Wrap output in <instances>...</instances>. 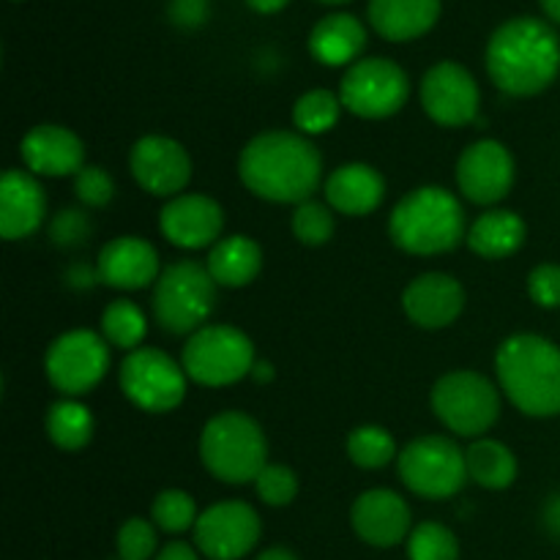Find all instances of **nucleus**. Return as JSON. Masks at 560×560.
<instances>
[{
    "label": "nucleus",
    "mask_w": 560,
    "mask_h": 560,
    "mask_svg": "<svg viewBox=\"0 0 560 560\" xmlns=\"http://www.w3.org/2000/svg\"><path fill=\"white\" fill-rule=\"evenodd\" d=\"M241 184L255 197L277 206H301L323 184V156L299 131H262L238 156Z\"/></svg>",
    "instance_id": "1"
},
{
    "label": "nucleus",
    "mask_w": 560,
    "mask_h": 560,
    "mask_svg": "<svg viewBox=\"0 0 560 560\" xmlns=\"http://www.w3.org/2000/svg\"><path fill=\"white\" fill-rule=\"evenodd\" d=\"M487 74L506 96L528 98L560 74V36L536 16H514L487 44Z\"/></svg>",
    "instance_id": "2"
},
{
    "label": "nucleus",
    "mask_w": 560,
    "mask_h": 560,
    "mask_svg": "<svg viewBox=\"0 0 560 560\" xmlns=\"http://www.w3.org/2000/svg\"><path fill=\"white\" fill-rule=\"evenodd\" d=\"M498 386L530 419L560 416V348L539 334H514L495 353Z\"/></svg>",
    "instance_id": "3"
},
{
    "label": "nucleus",
    "mask_w": 560,
    "mask_h": 560,
    "mask_svg": "<svg viewBox=\"0 0 560 560\" xmlns=\"http://www.w3.org/2000/svg\"><path fill=\"white\" fill-rule=\"evenodd\" d=\"M388 235L394 246L408 255H446L468 238L465 208L459 197L443 186H419L394 206Z\"/></svg>",
    "instance_id": "4"
},
{
    "label": "nucleus",
    "mask_w": 560,
    "mask_h": 560,
    "mask_svg": "<svg viewBox=\"0 0 560 560\" xmlns=\"http://www.w3.org/2000/svg\"><path fill=\"white\" fill-rule=\"evenodd\" d=\"M200 459L217 481L255 485L260 470L268 465L266 432L249 413L224 410L202 427Z\"/></svg>",
    "instance_id": "5"
},
{
    "label": "nucleus",
    "mask_w": 560,
    "mask_h": 560,
    "mask_svg": "<svg viewBox=\"0 0 560 560\" xmlns=\"http://www.w3.org/2000/svg\"><path fill=\"white\" fill-rule=\"evenodd\" d=\"M217 288L208 268L197 260L170 262L153 284V317L173 337H191L211 317Z\"/></svg>",
    "instance_id": "6"
},
{
    "label": "nucleus",
    "mask_w": 560,
    "mask_h": 560,
    "mask_svg": "<svg viewBox=\"0 0 560 560\" xmlns=\"http://www.w3.org/2000/svg\"><path fill=\"white\" fill-rule=\"evenodd\" d=\"M432 413L459 438L487 435L501 416V388L474 370H454L432 386Z\"/></svg>",
    "instance_id": "7"
},
{
    "label": "nucleus",
    "mask_w": 560,
    "mask_h": 560,
    "mask_svg": "<svg viewBox=\"0 0 560 560\" xmlns=\"http://www.w3.org/2000/svg\"><path fill=\"white\" fill-rule=\"evenodd\" d=\"M255 345L241 328L228 323H213L202 326L191 334L180 353V366L189 375V381L200 386L219 388L233 386L252 375L255 366Z\"/></svg>",
    "instance_id": "8"
},
{
    "label": "nucleus",
    "mask_w": 560,
    "mask_h": 560,
    "mask_svg": "<svg viewBox=\"0 0 560 560\" xmlns=\"http://www.w3.org/2000/svg\"><path fill=\"white\" fill-rule=\"evenodd\" d=\"M397 470L402 485L427 501L454 498L468 481L465 452L446 435H424L399 452Z\"/></svg>",
    "instance_id": "9"
},
{
    "label": "nucleus",
    "mask_w": 560,
    "mask_h": 560,
    "mask_svg": "<svg viewBox=\"0 0 560 560\" xmlns=\"http://www.w3.org/2000/svg\"><path fill=\"white\" fill-rule=\"evenodd\" d=\"M339 98H342V107L350 109L355 118H392L408 104L410 80L402 66L388 58L355 60L339 82Z\"/></svg>",
    "instance_id": "10"
},
{
    "label": "nucleus",
    "mask_w": 560,
    "mask_h": 560,
    "mask_svg": "<svg viewBox=\"0 0 560 560\" xmlns=\"http://www.w3.org/2000/svg\"><path fill=\"white\" fill-rule=\"evenodd\" d=\"M109 370V345L102 334L74 328L55 339L44 355L49 386L63 397H82L104 381Z\"/></svg>",
    "instance_id": "11"
},
{
    "label": "nucleus",
    "mask_w": 560,
    "mask_h": 560,
    "mask_svg": "<svg viewBox=\"0 0 560 560\" xmlns=\"http://www.w3.org/2000/svg\"><path fill=\"white\" fill-rule=\"evenodd\" d=\"M186 372L164 350L137 348L126 353L118 383L124 397L145 413H167L186 397Z\"/></svg>",
    "instance_id": "12"
},
{
    "label": "nucleus",
    "mask_w": 560,
    "mask_h": 560,
    "mask_svg": "<svg viewBox=\"0 0 560 560\" xmlns=\"http://www.w3.org/2000/svg\"><path fill=\"white\" fill-rule=\"evenodd\" d=\"M262 536L260 514L244 501H222L200 512L195 545L208 560H241L249 556Z\"/></svg>",
    "instance_id": "13"
},
{
    "label": "nucleus",
    "mask_w": 560,
    "mask_h": 560,
    "mask_svg": "<svg viewBox=\"0 0 560 560\" xmlns=\"http://www.w3.org/2000/svg\"><path fill=\"white\" fill-rule=\"evenodd\" d=\"M421 107L435 124L457 129L479 118L481 93L479 82L465 66L441 60L424 74L419 88Z\"/></svg>",
    "instance_id": "14"
},
{
    "label": "nucleus",
    "mask_w": 560,
    "mask_h": 560,
    "mask_svg": "<svg viewBox=\"0 0 560 560\" xmlns=\"http://www.w3.org/2000/svg\"><path fill=\"white\" fill-rule=\"evenodd\" d=\"M129 167L140 189L153 197H178L191 180L189 151L173 137L145 135L131 145Z\"/></svg>",
    "instance_id": "15"
},
{
    "label": "nucleus",
    "mask_w": 560,
    "mask_h": 560,
    "mask_svg": "<svg viewBox=\"0 0 560 560\" xmlns=\"http://www.w3.org/2000/svg\"><path fill=\"white\" fill-rule=\"evenodd\" d=\"M457 186L474 206H495L514 186V159L498 140H476L459 153Z\"/></svg>",
    "instance_id": "16"
},
{
    "label": "nucleus",
    "mask_w": 560,
    "mask_h": 560,
    "mask_svg": "<svg viewBox=\"0 0 560 560\" xmlns=\"http://www.w3.org/2000/svg\"><path fill=\"white\" fill-rule=\"evenodd\" d=\"M159 230L178 249H206L222 238L224 211L208 195H178L164 202L159 213Z\"/></svg>",
    "instance_id": "17"
},
{
    "label": "nucleus",
    "mask_w": 560,
    "mask_h": 560,
    "mask_svg": "<svg viewBox=\"0 0 560 560\" xmlns=\"http://www.w3.org/2000/svg\"><path fill=\"white\" fill-rule=\"evenodd\" d=\"M350 525L361 541L377 550H388L408 541L413 517L408 501L394 490H366L353 501Z\"/></svg>",
    "instance_id": "18"
},
{
    "label": "nucleus",
    "mask_w": 560,
    "mask_h": 560,
    "mask_svg": "<svg viewBox=\"0 0 560 560\" xmlns=\"http://www.w3.org/2000/svg\"><path fill=\"white\" fill-rule=\"evenodd\" d=\"M96 273L98 282L113 290H145L162 273L156 246L140 235H118L98 252Z\"/></svg>",
    "instance_id": "19"
},
{
    "label": "nucleus",
    "mask_w": 560,
    "mask_h": 560,
    "mask_svg": "<svg viewBox=\"0 0 560 560\" xmlns=\"http://www.w3.org/2000/svg\"><path fill=\"white\" fill-rule=\"evenodd\" d=\"M22 162L36 178H66L85 167V142L58 124L33 126L20 142Z\"/></svg>",
    "instance_id": "20"
},
{
    "label": "nucleus",
    "mask_w": 560,
    "mask_h": 560,
    "mask_svg": "<svg viewBox=\"0 0 560 560\" xmlns=\"http://www.w3.org/2000/svg\"><path fill=\"white\" fill-rule=\"evenodd\" d=\"M402 310L410 323L438 331L446 328L463 315L465 310V290L452 273L430 271L410 279L402 293Z\"/></svg>",
    "instance_id": "21"
},
{
    "label": "nucleus",
    "mask_w": 560,
    "mask_h": 560,
    "mask_svg": "<svg viewBox=\"0 0 560 560\" xmlns=\"http://www.w3.org/2000/svg\"><path fill=\"white\" fill-rule=\"evenodd\" d=\"M47 217V197L33 173L5 170L0 178V235L22 241L36 233Z\"/></svg>",
    "instance_id": "22"
},
{
    "label": "nucleus",
    "mask_w": 560,
    "mask_h": 560,
    "mask_svg": "<svg viewBox=\"0 0 560 560\" xmlns=\"http://www.w3.org/2000/svg\"><path fill=\"white\" fill-rule=\"evenodd\" d=\"M326 202L345 217H366L377 211L386 197V180L372 164L350 162L334 170L323 184Z\"/></svg>",
    "instance_id": "23"
},
{
    "label": "nucleus",
    "mask_w": 560,
    "mask_h": 560,
    "mask_svg": "<svg viewBox=\"0 0 560 560\" xmlns=\"http://www.w3.org/2000/svg\"><path fill=\"white\" fill-rule=\"evenodd\" d=\"M441 0H370V22L388 42H410L435 27Z\"/></svg>",
    "instance_id": "24"
},
{
    "label": "nucleus",
    "mask_w": 560,
    "mask_h": 560,
    "mask_svg": "<svg viewBox=\"0 0 560 560\" xmlns=\"http://www.w3.org/2000/svg\"><path fill=\"white\" fill-rule=\"evenodd\" d=\"M366 47V27L353 14H328L312 27L310 52L323 66H353Z\"/></svg>",
    "instance_id": "25"
},
{
    "label": "nucleus",
    "mask_w": 560,
    "mask_h": 560,
    "mask_svg": "<svg viewBox=\"0 0 560 560\" xmlns=\"http://www.w3.org/2000/svg\"><path fill=\"white\" fill-rule=\"evenodd\" d=\"M525 235H528V228L517 211L490 208L470 224L465 241H468L470 252L485 257V260H506L523 249Z\"/></svg>",
    "instance_id": "26"
},
{
    "label": "nucleus",
    "mask_w": 560,
    "mask_h": 560,
    "mask_svg": "<svg viewBox=\"0 0 560 560\" xmlns=\"http://www.w3.org/2000/svg\"><path fill=\"white\" fill-rule=\"evenodd\" d=\"M206 268L219 288H246L262 271V249L249 235H230L211 246Z\"/></svg>",
    "instance_id": "27"
},
{
    "label": "nucleus",
    "mask_w": 560,
    "mask_h": 560,
    "mask_svg": "<svg viewBox=\"0 0 560 560\" xmlns=\"http://www.w3.org/2000/svg\"><path fill=\"white\" fill-rule=\"evenodd\" d=\"M465 468H468V479L476 481L485 490H509L517 479V457L512 448L492 438H476L468 448H465Z\"/></svg>",
    "instance_id": "28"
},
{
    "label": "nucleus",
    "mask_w": 560,
    "mask_h": 560,
    "mask_svg": "<svg viewBox=\"0 0 560 560\" xmlns=\"http://www.w3.org/2000/svg\"><path fill=\"white\" fill-rule=\"evenodd\" d=\"M93 421L91 408L80 402V399L63 397L55 405H49L47 416H44V430L47 438L60 448V452H80L91 443L93 438Z\"/></svg>",
    "instance_id": "29"
},
{
    "label": "nucleus",
    "mask_w": 560,
    "mask_h": 560,
    "mask_svg": "<svg viewBox=\"0 0 560 560\" xmlns=\"http://www.w3.org/2000/svg\"><path fill=\"white\" fill-rule=\"evenodd\" d=\"M145 334H148V317L137 304H131V301L126 299H118L113 301V304L104 306L102 337L107 339V345L131 353V350L140 348Z\"/></svg>",
    "instance_id": "30"
},
{
    "label": "nucleus",
    "mask_w": 560,
    "mask_h": 560,
    "mask_svg": "<svg viewBox=\"0 0 560 560\" xmlns=\"http://www.w3.org/2000/svg\"><path fill=\"white\" fill-rule=\"evenodd\" d=\"M345 448H348L350 463L364 470H381L392 465L394 457H399L394 435L386 427L377 424L355 427L348 435V441H345Z\"/></svg>",
    "instance_id": "31"
},
{
    "label": "nucleus",
    "mask_w": 560,
    "mask_h": 560,
    "mask_svg": "<svg viewBox=\"0 0 560 560\" xmlns=\"http://www.w3.org/2000/svg\"><path fill=\"white\" fill-rule=\"evenodd\" d=\"M339 113H342V98L334 96L326 88H315V91L301 93L299 102L293 104V124L299 135L317 137L337 126Z\"/></svg>",
    "instance_id": "32"
},
{
    "label": "nucleus",
    "mask_w": 560,
    "mask_h": 560,
    "mask_svg": "<svg viewBox=\"0 0 560 560\" xmlns=\"http://www.w3.org/2000/svg\"><path fill=\"white\" fill-rule=\"evenodd\" d=\"M197 517H200V512H197V501L184 490H164L159 492L151 503L153 525L170 536L195 530Z\"/></svg>",
    "instance_id": "33"
},
{
    "label": "nucleus",
    "mask_w": 560,
    "mask_h": 560,
    "mask_svg": "<svg viewBox=\"0 0 560 560\" xmlns=\"http://www.w3.org/2000/svg\"><path fill=\"white\" fill-rule=\"evenodd\" d=\"M408 560H459V539L443 523L427 520L410 530Z\"/></svg>",
    "instance_id": "34"
},
{
    "label": "nucleus",
    "mask_w": 560,
    "mask_h": 560,
    "mask_svg": "<svg viewBox=\"0 0 560 560\" xmlns=\"http://www.w3.org/2000/svg\"><path fill=\"white\" fill-rule=\"evenodd\" d=\"M293 235L301 241L304 246H323L331 241L334 228V208L328 202H317V200H306L301 206H295L293 219Z\"/></svg>",
    "instance_id": "35"
},
{
    "label": "nucleus",
    "mask_w": 560,
    "mask_h": 560,
    "mask_svg": "<svg viewBox=\"0 0 560 560\" xmlns=\"http://www.w3.org/2000/svg\"><path fill=\"white\" fill-rule=\"evenodd\" d=\"M115 547H118L120 560H153L159 556V539H156V525L153 520L131 517L120 525L118 539H115Z\"/></svg>",
    "instance_id": "36"
},
{
    "label": "nucleus",
    "mask_w": 560,
    "mask_h": 560,
    "mask_svg": "<svg viewBox=\"0 0 560 560\" xmlns=\"http://www.w3.org/2000/svg\"><path fill=\"white\" fill-rule=\"evenodd\" d=\"M255 490L257 498H260L266 506H290V503L295 501V495H299V476H295L293 468H288V465L268 463L266 468L260 470V476L255 479Z\"/></svg>",
    "instance_id": "37"
},
{
    "label": "nucleus",
    "mask_w": 560,
    "mask_h": 560,
    "mask_svg": "<svg viewBox=\"0 0 560 560\" xmlns=\"http://www.w3.org/2000/svg\"><path fill=\"white\" fill-rule=\"evenodd\" d=\"M74 195L82 206L104 208L113 202L115 180L109 178L107 170L98 167V164H85V167L74 175Z\"/></svg>",
    "instance_id": "38"
},
{
    "label": "nucleus",
    "mask_w": 560,
    "mask_h": 560,
    "mask_svg": "<svg viewBox=\"0 0 560 560\" xmlns=\"http://www.w3.org/2000/svg\"><path fill=\"white\" fill-rule=\"evenodd\" d=\"M91 235V219L80 211V208H63L58 217L49 224V238L60 249H74V246L85 244Z\"/></svg>",
    "instance_id": "39"
},
{
    "label": "nucleus",
    "mask_w": 560,
    "mask_h": 560,
    "mask_svg": "<svg viewBox=\"0 0 560 560\" xmlns=\"http://www.w3.org/2000/svg\"><path fill=\"white\" fill-rule=\"evenodd\" d=\"M528 295L541 310H560V266L541 262L528 277Z\"/></svg>",
    "instance_id": "40"
},
{
    "label": "nucleus",
    "mask_w": 560,
    "mask_h": 560,
    "mask_svg": "<svg viewBox=\"0 0 560 560\" xmlns=\"http://www.w3.org/2000/svg\"><path fill=\"white\" fill-rule=\"evenodd\" d=\"M170 20L178 27H200L208 20V0H170Z\"/></svg>",
    "instance_id": "41"
},
{
    "label": "nucleus",
    "mask_w": 560,
    "mask_h": 560,
    "mask_svg": "<svg viewBox=\"0 0 560 560\" xmlns=\"http://www.w3.org/2000/svg\"><path fill=\"white\" fill-rule=\"evenodd\" d=\"M153 560H200V556H197L195 547L186 545V541H170V545H164L162 550H159V556Z\"/></svg>",
    "instance_id": "42"
},
{
    "label": "nucleus",
    "mask_w": 560,
    "mask_h": 560,
    "mask_svg": "<svg viewBox=\"0 0 560 560\" xmlns=\"http://www.w3.org/2000/svg\"><path fill=\"white\" fill-rule=\"evenodd\" d=\"M541 520H545V528L550 530L556 539H560V492L545 503V512H541Z\"/></svg>",
    "instance_id": "43"
},
{
    "label": "nucleus",
    "mask_w": 560,
    "mask_h": 560,
    "mask_svg": "<svg viewBox=\"0 0 560 560\" xmlns=\"http://www.w3.org/2000/svg\"><path fill=\"white\" fill-rule=\"evenodd\" d=\"M246 3H249V9H255L257 14H277V11H282L290 0H246Z\"/></svg>",
    "instance_id": "44"
},
{
    "label": "nucleus",
    "mask_w": 560,
    "mask_h": 560,
    "mask_svg": "<svg viewBox=\"0 0 560 560\" xmlns=\"http://www.w3.org/2000/svg\"><path fill=\"white\" fill-rule=\"evenodd\" d=\"M273 375H277V372H273L271 361H255L249 377H255L257 383H268V381H273Z\"/></svg>",
    "instance_id": "45"
},
{
    "label": "nucleus",
    "mask_w": 560,
    "mask_h": 560,
    "mask_svg": "<svg viewBox=\"0 0 560 560\" xmlns=\"http://www.w3.org/2000/svg\"><path fill=\"white\" fill-rule=\"evenodd\" d=\"M257 560H299L293 550H288V547H268V550H262Z\"/></svg>",
    "instance_id": "46"
},
{
    "label": "nucleus",
    "mask_w": 560,
    "mask_h": 560,
    "mask_svg": "<svg viewBox=\"0 0 560 560\" xmlns=\"http://www.w3.org/2000/svg\"><path fill=\"white\" fill-rule=\"evenodd\" d=\"M539 3H541V9L547 11V16L560 25V0H539Z\"/></svg>",
    "instance_id": "47"
},
{
    "label": "nucleus",
    "mask_w": 560,
    "mask_h": 560,
    "mask_svg": "<svg viewBox=\"0 0 560 560\" xmlns=\"http://www.w3.org/2000/svg\"><path fill=\"white\" fill-rule=\"evenodd\" d=\"M317 3H328V5H342V3H348V0H317Z\"/></svg>",
    "instance_id": "48"
},
{
    "label": "nucleus",
    "mask_w": 560,
    "mask_h": 560,
    "mask_svg": "<svg viewBox=\"0 0 560 560\" xmlns=\"http://www.w3.org/2000/svg\"><path fill=\"white\" fill-rule=\"evenodd\" d=\"M118 560H120V558H118Z\"/></svg>",
    "instance_id": "49"
}]
</instances>
